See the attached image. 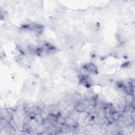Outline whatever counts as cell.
<instances>
[{
	"mask_svg": "<svg viewBox=\"0 0 135 135\" xmlns=\"http://www.w3.org/2000/svg\"><path fill=\"white\" fill-rule=\"evenodd\" d=\"M34 119L35 121H37V123H38V125H42L44 124L45 119L41 115V114H38V115H34Z\"/></svg>",
	"mask_w": 135,
	"mask_h": 135,
	"instance_id": "1",
	"label": "cell"
},
{
	"mask_svg": "<svg viewBox=\"0 0 135 135\" xmlns=\"http://www.w3.org/2000/svg\"><path fill=\"white\" fill-rule=\"evenodd\" d=\"M84 68L88 71L91 72H94L96 70V67H95V66L91 64H87V65H85Z\"/></svg>",
	"mask_w": 135,
	"mask_h": 135,
	"instance_id": "2",
	"label": "cell"
}]
</instances>
